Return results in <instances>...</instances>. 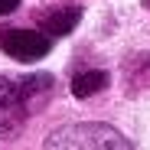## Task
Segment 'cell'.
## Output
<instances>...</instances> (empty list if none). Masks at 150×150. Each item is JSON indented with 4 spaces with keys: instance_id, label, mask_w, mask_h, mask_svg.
Returning <instances> with one entry per match:
<instances>
[{
    "instance_id": "6da1fadb",
    "label": "cell",
    "mask_w": 150,
    "mask_h": 150,
    "mask_svg": "<svg viewBox=\"0 0 150 150\" xmlns=\"http://www.w3.org/2000/svg\"><path fill=\"white\" fill-rule=\"evenodd\" d=\"M42 150H134V147L111 124L82 121V124H65V127L52 131Z\"/></svg>"
},
{
    "instance_id": "7a4b0ae2",
    "label": "cell",
    "mask_w": 150,
    "mask_h": 150,
    "mask_svg": "<svg viewBox=\"0 0 150 150\" xmlns=\"http://www.w3.org/2000/svg\"><path fill=\"white\" fill-rule=\"evenodd\" d=\"M0 49L16 59V62H39L49 52V36L39 30H23V26H7L0 33Z\"/></svg>"
},
{
    "instance_id": "3957f363",
    "label": "cell",
    "mask_w": 150,
    "mask_h": 150,
    "mask_svg": "<svg viewBox=\"0 0 150 150\" xmlns=\"http://www.w3.org/2000/svg\"><path fill=\"white\" fill-rule=\"evenodd\" d=\"M26 105L20 98V85L7 75H0V137H13L23 121H26Z\"/></svg>"
},
{
    "instance_id": "277c9868",
    "label": "cell",
    "mask_w": 150,
    "mask_h": 150,
    "mask_svg": "<svg viewBox=\"0 0 150 150\" xmlns=\"http://www.w3.org/2000/svg\"><path fill=\"white\" fill-rule=\"evenodd\" d=\"M82 20V7H59V10H49L39 16V26L46 36H69Z\"/></svg>"
},
{
    "instance_id": "5b68a950",
    "label": "cell",
    "mask_w": 150,
    "mask_h": 150,
    "mask_svg": "<svg viewBox=\"0 0 150 150\" xmlns=\"http://www.w3.org/2000/svg\"><path fill=\"white\" fill-rule=\"evenodd\" d=\"M16 85H20V98L26 105V111H39L46 105V98L52 95V75L39 72V75H30V79H23Z\"/></svg>"
},
{
    "instance_id": "8992f818",
    "label": "cell",
    "mask_w": 150,
    "mask_h": 150,
    "mask_svg": "<svg viewBox=\"0 0 150 150\" xmlns=\"http://www.w3.org/2000/svg\"><path fill=\"white\" fill-rule=\"evenodd\" d=\"M105 88H108V72H101V69H88L82 75H75V82H72L75 98H91V95L105 91Z\"/></svg>"
},
{
    "instance_id": "52a82bcc",
    "label": "cell",
    "mask_w": 150,
    "mask_h": 150,
    "mask_svg": "<svg viewBox=\"0 0 150 150\" xmlns=\"http://www.w3.org/2000/svg\"><path fill=\"white\" fill-rule=\"evenodd\" d=\"M16 7H20V0H0V16H10Z\"/></svg>"
}]
</instances>
